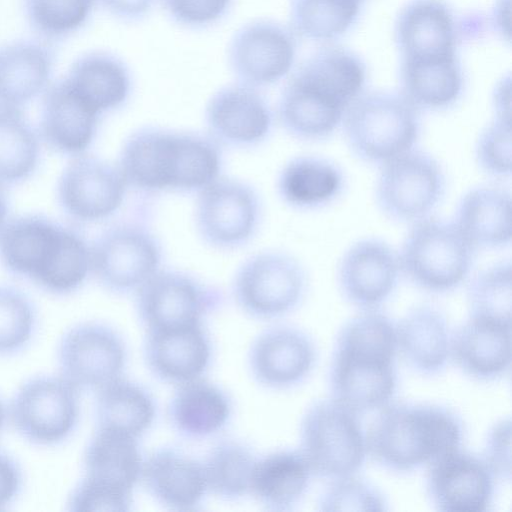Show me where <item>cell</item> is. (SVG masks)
<instances>
[{"mask_svg": "<svg viewBox=\"0 0 512 512\" xmlns=\"http://www.w3.org/2000/svg\"><path fill=\"white\" fill-rule=\"evenodd\" d=\"M141 480L158 503L175 511L196 509L208 492L203 463L174 447L153 451Z\"/></svg>", "mask_w": 512, "mask_h": 512, "instance_id": "26", "label": "cell"}, {"mask_svg": "<svg viewBox=\"0 0 512 512\" xmlns=\"http://www.w3.org/2000/svg\"><path fill=\"white\" fill-rule=\"evenodd\" d=\"M317 359L312 338L296 327L279 325L262 331L248 351L253 378L271 389H288L302 383Z\"/></svg>", "mask_w": 512, "mask_h": 512, "instance_id": "19", "label": "cell"}, {"mask_svg": "<svg viewBox=\"0 0 512 512\" xmlns=\"http://www.w3.org/2000/svg\"><path fill=\"white\" fill-rule=\"evenodd\" d=\"M220 153L212 139L192 132L145 127L131 134L120 153L127 184L144 190H201L220 171Z\"/></svg>", "mask_w": 512, "mask_h": 512, "instance_id": "4", "label": "cell"}, {"mask_svg": "<svg viewBox=\"0 0 512 512\" xmlns=\"http://www.w3.org/2000/svg\"><path fill=\"white\" fill-rule=\"evenodd\" d=\"M296 53L293 34L271 20H255L233 35L228 47L232 72L242 84H273L291 69Z\"/></svg>", "mask_w": 512, "mask_h": 512, "instance_id": "17", "label": "cell"}, {"mask_svg": "<svg viewBox=\"0 0 512 512\" xmlns=\"http://www.w3.org/2000/svg\"><path fill=\"white\" fill-rule=\"evenodd\" d=\"M127 182L118 166L89 155H77L64 168L57 184L62 209L83 222L112 215L122 204Z\"/></svg>", "mask_w": 512, "mask_h": 512, "instance_id": "16", "label": "cell"}, {"mask_svg": "<svg viewBox=\"0 0 512 512\" xmlns=\"http://www.w3.org/2000/svg\"><path fill=\"white\" fill-rule=\"evenodd\" d=\"M54 53L43 41L24 39L0 47V104L20 107L49 86Z\"/></svg>", "mask_w": 512, "mask_h": 512, "instance_id": "29", "label": "cell"}, {"mask_svg": "<svg viewBox=\"0 0 512 512\" xmlns=\"http://www.w3.org/2000/svg\"><path fill=\"white\" fill-rule=\"evenodd\" d=\"M379 410L365 433L367 455L385 469L410 472L461 448L463 423L447 407L390 402Z\"/></svg>", "mask_w": 512, "mask_h": 512, "instance_id": "5", "label": "cell"}, {"mask_svg": "<svg viewBox=\"0 0 512 512\" xmlns=\"http://www.w3.org/2000/svg\"><path fill=\"white\" fill-rule=\"evenodd\" d=\"M475 249L454 222L427 217L414 223L398 257L401 271L416 286L444 293L467 278Z\"/></svg>", "mask_w": 512, "mask_h": 512, "instance_id": "7", "label": "cell"}, {"mask_svg": "<svg viewBox=\"0 0 512 512\" xmlns=\"http://www.w3.org/2000/svg\"><path fill=\"white\" fill-rule=\"evenodd\" d=\"M8 215V201L5 193L0 186V232L6 224Z\"/></svg>", "mask_w": 512, "mask_h": 512, "instance_id": "49", "label": "cell"}, {"mask_svg": "<svg viewBox=\"0 0 512 512\" xmlns=\"http://www.w3.org/2000/svg\"><path fill=\"white\" fill-rule=\"evenodd\" d=\"M359 7L360 0H291V24L306 38L330 39L347 30Z\"/></svg>", "mask_w": 512, "mask_h": 512, "instance_id": "39", "label": "cell"}, {"mask_svg": "<svg viewBox=\"0 0 512 512\" xmlns=\"http://www.w3.org/2000/svg\"><path fill=\"white\" fill-rule=\"evenodd\" d=\"M95 0H23L26 19L39 36L65 38L88 21Z\"/></svg>", "mask_w": 512, "mask_h": 512, "instance_id": "40", "label": "cell"}, {"mask_svg": "<svg viewBox=\"0 0 512 512\" xmlns=\"http://www.w3.org/2000/svg\"><path fill=\"white\" fill-rule=\"evenodd\" d=\"M144 359L160 380L182 384L208 369L211 340L203 323L148 330L144 341Z\"/></svg>", "mask_w": 512, "mask_h": 512, "instance_id": "21", "label": "cell"}, {"mask_svg": "<svg viewBox=\"0 0 512 512\" xmlns=\"http://www.w3.org/2000/svg\"><path fill=\"white\" fill-rule=\"evenodd\" d=\"M450 357L468 376L496 380L511 366V323L470 315L451 335Z\"/></svg>", "mask_w": 512, "mask_h": 512, "instance_id": "23", "label": "cell"}, {"mask_svg": "<svg viewBox=\"0 0 512 512\" xmlns=\"http://www.w3.org/2000/svg\"><path fill=\"white\" fill-rule=\"evenodd\" d=\"M79 411V390L61 376L30 378L10 404L14 428L36 445H55L68 438L77 425Z\"/></svg>", "mask_w": 512, "mask_h": 512, "instance_id": "11", "label": "cell"}, {"mask_svg": "<svg viewBox=\"0 0 512 512\" xmlns=\"http://www.w3.org/2000/svg\"><path fill=\"white\" fill-rule=\"evenodd\" d=\"M387 501L383 494L355 475L333 480L318 501L320 511H384Z\"/></svg>", "mask_w": 512, "mask_h": 512, "instance_id": "43", "label": "cell"}, {"mask_svg": "<svg viewBox=\"0 0 512 512\" xmlns=\"http://www.w3.org/2000/svg\"><path fill=\"white\" fill-rule=\"evenodd\" d=\"M95 2L117 18L135 21L149 13L155 0H95Z\"/></svg>", "mask_w": 512, "mask_h": 512, "instance_id": "47", "label": "cell"}, {"mask_svg": "<svg viewBox=\"0 0 512 512\" xmlns=\"http://www.w3.org/2000/svg\"><path fill=\"white\" fill-rule=\"evenodd\" d=\"M0 260L10 273L56 295L77 290L91 270L90 247L84 238L42 215L6 222L0 232Z\"/></svg>", "mask_w": 512, "mask_h": 512, "instance_id": "3", "label": "cell"}, {"mask_svg": "<svg viewBox=\"0 0 512 512\" xmlns=\"http://www.w3.org/2000/svg\"><path fill=\"white\" fill-rule=\"evenodd\" d=\"M90 253L97 280L115 294L137 291L158 271L162 258L156 237L132 223L108 228L95 240Z\"/></svg>", "mask_w": 512, "mask_h": 512, "instance_id": "12", "label": "cell"}, {"mask_svg": "<svg viewBox=\"0 0 512 512\" xmlns=\"http://www.w3.org/2000/svg\"><path fill=\"white\" fill-rule=\"evenodd\" d=\"M222 301L221 291L187 273L157 271L137 290L136 311L148 331L203 323Z\"/></svg>", "mask_w": 512, "mask_h": 512, "instance_id": "13", "label": "cell"}, {"mask_svg": "<svg viewBox=\"0 0 512 512\" xmlns=\"http://www.w3.org/2000/svg\"><path fill=\"white\" fill-rule=\"evenodd\" d=\"M64 78L99 114L122 106L131 91L127 65L106 51H91L78 57Z\"/></svg>", "mask_w": 512, "mask_h": 512, "instance_id": "33", "label": "cell"}, {"mask_svg": "<svg viewBox=\"0 0 512 512\" xmlns=\"http://www.w3.org/2000/svg\"><path fill=\"white\" fill-rule=\"evenodd\" d=\"M97 392V428L139 439L152 426L156 405L151 393L142 385L121 376Z\"/></svg>", "mask_w": 512, "mask_h": 512, "instance_id": "34", "label": "cell"}, {"mask_svg": "<svg viewBox=\"0 0 512 512\" xmlns=\"http://www.w3.org/2000/svg\"><path fill=\"white\" fill-rule=\"evenodd\" d=\"M467 302L470 315L511 323L510 261L495 263L479 272L468 286Z\"/></svg>", "mask_w": 512, "mask_h": 512, "instance_id": "41", "label": "cell"}, {"mask_svg": "<svg viewBox=\"0 0 512 512\" xmlns=\"http://www.w3.org/2000/svg\"><path fill=\"white\" fill-rule=\"evenodd\" d=\"M99 116L65 78L60 79L45 90L40 117L41 136L58 152L80 155L95 137Z\"/></svg>", "mask_w": 512, "mask_h": 512, "instance_id": "24", "label": "cell"}, {"mask_svg": "<svg viewBox=\"0 0 512 512\" xmlns=\"http://www.w3.org/2000/svg\"><path fill=\"white\" fill-rule=\"evenodd\" d=\"M397 350L415 372L440 374L450 358L451 334L445 315L435 306L412 308L396 324Z\"/></svg>", "mask_w": 512, "mask_h": 512, "instance_id": "28", "label": "cell"}, {"mask_svg": "<svg viewBox=\"0 0 512 512\" xmlns=\"http://www.w3.org/2000/svg\"><path fill=\"white\" fill-rule=\"evenodd\" d=\"M400 271L398 254L384 241L367 238L354 243L343 255L338 283L350 303L370 310L390 297Z\"/></svg>", "mask_w": 512, "mask_h": 512, "instance_id": "20", "label": "cell"}, {"mask_svg": "<svg viewBox=\"0 0 512 512\" xmlns=\"http://www.w3.org/2000/svg\"><path fill=\"white\" fill-rule=\"evenodd\" d=\"M403 96L416 108L442 109L453 104L462 89V75L455 57L403 60Z\"/></svg>", "mask_w": 512, "mask_h": 512, "instance_id": "36", "label": "cell"}, {"mask_svg": "<svg viewBox=\"0 0 512 512\" xmlns=\"http://www.w3.org/2000/svg\"><path fill=\"white\" fill-rule=\"evenodd\" d=\"M300 452L315 476L355 475L368 456L358 414L334 399L313 403L300 424Z\"/></svg>", "mask_w": 512, "mask_h": 512, "instance_id": "8", "label": "cell"}, {"mask_svg": "<svg viewBox=\"0 0 512 512\" xmlns=\"http://www.w3.org/2000/svg\"><path fill=\"white\" fill-rule=\"evenodd\" d=\"M143 463L138 439L97 428L84 451L81 481L132 499V491L141 480Z\"/></svg>", "mask_w": 512, "mask_h": 512, "instance_id": "25", "label": "cell"}, {"mask_svg": "<svg viewBox=\"0 0 512 512\" xmlns=\"http://www.w3.org/2000/svg\"><path fill=\"white\" fill-rule=\"evenodd\" d=\"M232 413V401L216 384L197 378L177 385L168 416L182 436L201 439L220 431Z\"/></svg>", "mask_w": 512, "mask_h": 512, "instance_id": "30", "label": "cell"}, {"mask_svg": "<svg viewBox=\"0 0 512 512\" xmlns=\"http://www.w3.org/2000/svg\"><path fill=\"white\" fill-rule=\"evenodd\" d=\"M37 313L31 300L20 290L0 285V356L14 355L32 339Z\"/></svg>", "mask_w": 512, "mask_h": 512, "instance_id": "42", "label": "cell"}, {"mask_svg": "<svg viewBox=\"0 0 512 512\" xmlns=\"http://www.w3.org/2000/svg\"><path fill=\"white\" fill-rule=\"evenodd\" d=\"M205 119L214 139L238 147L259 143L272 126V113L264 97L242 83L218 90L206 106Z\"/></svg>", "mask_w": 512, "mask_h": 512, "instance_id": "22", "label": "cell"}, {"mask_svg": "<svg viewBox=\"0 0 512 512\" xmlns=\"http://www.w3.org/2000/svg\"><path fill=\"white\" fill-rule=\"evenodd\" d=\"M396 39L403 60L425 61L455 57L453 15L441 0H414L398 17Z\"/></svg>", "mask_w": 512, "mask_h": 512, "instance_id": "27", "label": "cell"}, {"mask_svg": "<svg viewBox=\"0 0 512 512\" xmlns=\"http://www.w3.org/2000/svg\"><path fill=\"white\" fill-rule=\"evenodd\" d=\"M232 290L236 303L246 314L269 320L291 312L301 303L307 277L293 257L281 252H262L241 265Z\"/></svg>", "mask_w": 512, "mask_h": 512, "instance_id": "9", "label": "cell"}, {"mask_svg": "<svg viewBox=\"0 0 512 512\" xmlns=\"http://www.w3.org/2000/svg\"><path fill=\"white\" fill-rule=\"evenodd\" d=\"M365 67L352 52L326 47L310 56L286 84L279 117L292 136L302 140L329 137L360 95Z\"/></svg>", "mask_w": 512, "mask_h": 512, "instance_id": "2", "label": "cell"}, {"mask_svg": "<svg viewBox=\"0 0 512 512\" xmlns=\"http://www.w3.org/2000/svg\"><path fill=\"white\" fill-rule=\"evenodd\" d=\"M343 173L334 163L315 156H300L285 165L278 179L284 201L301 209L332 202L342 191Z\"/></svg>", "mask_w": 512, "mask_h": 512, "instance_id": "35", "label": "cell"}, {"mask_svg": "<svg viewBox=\"0 0 512 512\" xmlns=\"http://www.w3.org/2000/svg\"><path fill=\"white\" fill-rule=\"evenodd\" d=\"M259 212V199L251 186L235 179H216L201 189L196 203V226L211 246L233 249L253 235Z\"/></svg>", "mask_w": 512, "mask_h": 512, "instance_id": "15", "label": "cell"}, {"mask_svg": "<svg viewBox=\"0 0 512 512\" xmlns=\"http://www.w3.org/2000/svg\"><path fill=\"white\" fill-rule=\"evenodd\" d=\"M495 479L483 458L458 448L429 464L426 493L439 511L485 512L493 501Z\"/></svg>", "mask_w": 512, "mask_h": 512, "instance_id": "18", "label": "cell"}, {"mask_svg": "<svg viewBox=\"0 0 512 512\" xmlns=\"http://www.w3.org/2000/svg\"><path fill=\"white\" fill-rule=\"evenodd\" d=\"M454 223L476 247L497 248L511 240L510 192L497 186H479L459 201Z\"/></svg>", "mask_w": 512, "mask_h": 512, "instance_id": "31", "label": "cell"}, {"mask_svg": "<svg viewBox=\"0 0 512 512\" xmlns=\"http://www.w3.org/2000/svg\"><path fill=\"white\" fill-rule=\"evenodd\" d=\"M480 168L491 176H510L512 166L511 119L495 117L481 132L476 145Z\"/></svg>", "mask_w": 512, "mask_h": 512, "instance_id": "44", "label": "cell"}, {"mask_svg": "<svg viewBox=\"0 0 512 512\" xmlns=\"http://www.w3.org/2000/svg\"><path fill=\"white\" fill-rule=\"evenodd\" d=\"M257 457L244 443L225 439L218 442L202 462L208 492L236 500L250 493Z\"/></svg>", "mask_w": 512, "mask_h": 512, "instance_id": "38", "label": "cell"}, {"mask_svg": "<svg viewBox=\"0 0 512 512\" xmlns=\"http://www.w3.org/2000/svg\"><path fill=\"white\" fill-rule=\"evenodd\" d=\"M342 124L352 152L365 162L382 165L412 150L421 129L417 108L403 95L389 92L359 95Z\"/></svg>", "mask_w": 512, "mask_h": 512, "instance_id": "6", "label": "cell"}, {"mask_svg": "<svg viewBox=\"0 0 512 512\" xmlns=\"http://www.w3.org/2000/svg\"><path fill=\"white\" fill-rule=\"evenodd\" d=\"M496 478H511V422L503 419L488 432L484 447V458Z\"/></svg>", "mask_w": 512, "mask_h": 512, "instance_id": "45", "label": "cell"}, {"mask_svg": "<svg viewBox=\"0 0 512 512\" xmlns=\"http://www.w3.org/2000/svg\"><path fill=\"white\" fill-rule=\"evenodd\" d=\"M6 416H7L6 407L3 403V401L0 399V432L2 431V429L4 427V424L6 421Z\"/></svg>", "mask_w": 512, "mask_h": 512, "instance_id": "50", "label": "cell"}, {"mask_svg": "<svg viewBox=\"0 0 512 512\" xmlns=\"http://www.w3.org/2000/svg\"><path fill=\"white\" fill-rule=\"evenodd\" d=\"M496 117L511 119L510 110V80L502 82L496 89L494 96Z\"/></svg>", "mask_w": 512, "mask_h": 512, "instance_id": "48", "label": "cell"}, {"mask_svg": "<svg viewBox=\"0 0 512 512\" xmlns=\"http://www.w3.org/2000/svg\"><path fill=\"white\" fill-rule=\"evenodd\" d=\"M396 324L367 310L347 321L337 335L330 371L332 399L357 414L391 402L397 386Z\"/></svg>", "mask_w": 512, "mask_h": 512, "instance_id": "1", "label": "cell"}, {"mask_svg": "<svg viewBox=\"0 0 512 512\" xmlns=\"http://www.w3.org/2000/svg\"><path fill=\"white\" fill-rule=\"evenodd\" d=\"M22 481L19 464L6 452L0 450V510L13 502L21 490Z\"/></svg>", "mask_w": 512, "mask_h": 512, "instance_id": "46", "label": "cell"}, {"mask_svg": "<svg viewBox=\"0 0 512 512\" xmlns=\"http://www.w3.org/2000/svg\"><path fill=\"white\" fill-rule=\"evenodd\" d=\"M39 156V138L20 107L0 104V186L30 177Z\"/></svg>", "mask_w": 512, "mask_h": 512, "instance_id": "37", "label": "cell"}, {"mask_svg": "<svg viewBox=\"0 0 512 512\" xmlns=\"http://www.w3.org/2000/svg\"><path fill=\"white\" fill-rule=\"evenodd\" d=\"M57 361L61 377L79 391H98L122 376L127 349L122 336L109 325L82 322L61 337Z\"/></svg>", "mask_w": 512, "mask_h": 512, "instance_id": "14", "label": "cell"}, {"mask_svg": "<svg viewBox=\"0 0 512 512\" xmlns=\"http://www.w3.org/2000/svg\"><path fill=\"white\" fill-rule=\"evenodd\" d=\"M445 186L438 161L426 152L412 149L382 165L376 201L388 218L415 223L438 206Z\"/></svg>", "mask_w": 512, "mask_h": 512, "instance_id": "10", "label": "cell"}, {"mask_svg": "<svg viewBox=\"0 0 512 512\" xmlns=\"http://www.w3.org/2000/svg\"><path fill=\"white\" fill-rule=\"evenodd\" d=\"M312 475L300 450H276L257 458L250 493L269 510H291L305 495Z\"/></svg>", "mask_w": 512, "mask_h": 512, "instance_id": "32", "label": "cell"}]
</instances>
